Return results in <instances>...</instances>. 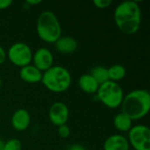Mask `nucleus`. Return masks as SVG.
I'll list each match as a JSON object with an SVG mask.
<instances>
[{
    "label": "nucleus",
    "mask_w": 150,
    "mask_h": 150,
    "mask_svg": "<svg viewBox=\"0 0 150 150\" xmlns=\"http://www.w3.org/2000/svg\"><path fill=\"white\" fill-rule=\"evenodd\" d=\"M112 4V0H94L93 1V4L96 6V8L101 9V10L110 7Z\"/></svg>",
    "instance_id": "nucleus-20"
},
{
    "label": "nucleus",
    "mask_w": 150,
    "mask_h": 150,
    "mask_svg": "<svg viewBox=\"0 0 150 150\" xmlns=\"http://www.w3.org/2000/svg\"><path fill=\"white\" fill-rule=\"evenodd\" d=\"M41 3H42L41 0H26L25 1V4H27L28 7H32V6H34V5H38V4H40Z\"/></svg>",
    "instance_id": "nucleus-23"
},
{
    "label": "nucleus",
    "mask_w": 150,
    "mask_h": 150,
    "mask_svg": "<svg viewBox=\"0 0 150 150\" xmlns=\"http://www.w3.org/2000/svg\"><path fill=\"white\" fill-rule=\"evenodd\" d=\"M113 18L118 29L125 34L137 33L142 25V10L136 1L127 0L120 3L114 10Z\"/></svg>",
    "instance_id": "nucleus-1"
},
{
    "label": "nucleus",
    "mask_w": 150,
    "mask_h": 150,
    "mask_svg": "<svg viewBox=\"0 0 150 150\" xmlns=\"http://www.w3.org/2000/svg\"><path fill=\"white\" fill-rule=\"evenodd\" d=\"M11 124L14 130L22 132L26 130L31 124V115L25 109L16 110L11 119Z\"/></svg>",
    "instance_id": "nucleus-10"
},
{
    "label": "nucleus",
    "mask_w": 150,
    "mask_h": 150,
    "mask_svg": "<svg viewBox=\"0 0 150 150\" xmlns=\"http://www.w3.org/2000/svg\"><path fill=\"white\" fill-rule=\"evenodd\" d=\"M77 84L80 90L86 94H96L99 87V84L90 74L82 75L78 78Z\"/></svg>",
    "instance_id": "nucleus-14"
},
{
    "label": "nucleus",
    "mask_w": 150,
    "mask_h": 150,
    "mask_svg": "<svg viewBox=\"0 0 150 150\" xmlns=\"http://www.w3.org/2000/svg\"><path fill=\"white\" fill-rule=\"evenodd\" d=\"M6 60V51L0 45V65H2Z\"/></svg>",
    "instance_id": "nucleus-22"
},
{
    "label": "nucleus",
    "mask_w": 150,
    "mask_h": 150,
    "mask_svg": "<svg viewBox=\"0 0 150 150\" xmlns=\"http://www.w3.org/2000/svg\"><path fill=\"white\" fill-rule=\"evenodd\" d=\"M1 85H2V78H1V76H0V88H1Z\"/></svg>",
    "instance_id": "nucleus-26"
},
{
    "label": "nucleus",
    "mask_w": 150,
    "mask_h": 150,
    "mask_svg": "<svg viewBox=\"0 0 150 150\" xmlns=\"http://www.w3.org/2000/svg\"><path fill=\"white\" fill-rule=\"evenodd\" d=\"M4 142L0 139V150H3V149H4Z\"/></svg>",
    "instance_id": "nucleus-25"
},
{
    "label": "nucleus",
    "mask_w": 150,
    "mask_h": 150,
    "mask_svg": "<svg viewBox=\"0 0 150 150\" xmlns=\"http://www.w3.org/2000/svg\"><path fill=\"white\" fill-rule=\"evenodd\" d=\"M33 50L25 42H15L13 43L6 52V58L17 67L22 68L32 63Z\"/></svg>",
    "instance_id": "nucleus-6"
},
{
    "label": "nucleus",
    "mask_w": 150,
    "mask_h": 150,
    "mask_svg": "<svg viewBox=\"0 0 150 150\" xmlns=\"http://www.w3.org/2000/svg\"><path fill=\"white\" fill-rule=\"evenodd\" d=\"M32 63L42 73L54 66V55L47 47H40L33 54Z\"/></svg>",
    "instance_id": "nucleus-9"
},
{
    "label": "nucleus",
    "mask_w": 150,
    "mask_h": 150,
    "mask_svg": "<svg viewBox=\"0 0 150 150\" xmlns=\"http://www.w3.org/2000/svg\"><path fill=\"white\" fill-rule=\"evenodd\" d=\"M113 126L119 132L127 133L133 127V120L127 114L120 112L113 118Z\"/></svg>",
    "instance_id": "nucleus-15"
},
{
    "label": "nucleus",
    "mask_w": 150,
    "mask_h": 150,
    "mask_svg": "<svg viewBox=\"0 0 150 150\" xmlns=\"http://www.w3.org/2000/svg\"><path fill=\"white\" fill-rule=\"evenodd\" d=\"M57 133H58V135L61 138H64L65 139V138H68L70 135V128H69V127L67 124H65V125L58 127Z\"/></svg>",
    "instance_id": "nucleus-19"
},
{
    "label": "nucleus",
    "mask_w": 150,
    "mask_h": 150,
    "mask_svg": "<svg viewBox=\"0 0 150 150\" xmlns=\"http://www.w3.org/2000/svg\"><path fill=\"white\" fill-rule=\"evenodd\" d=\"M0 21H1V18H0Z\"/></svg>",
    "instance_id": "nucleus-27"
},
{
    "label": "nucleus",
    "mask_w": 150,
    "mask_h": 150,
    "mask_svg": "<svg viewBox=\"0 0 150 150\" xmlns=\"http://www.w3.org/2000/svg\"><path fill=\"white\" fill-rule=\"evenodd\" d=\"M96 95L97 98L109 109L120 107L125 96L122 87L118 83L110 80L99 85Z\"/></svg>",
    "instance_id": "nucleus-5"
},
{
    "label": "nucleus",
    "mask_w": 150,
    "mask_h": 150,
    "mask_svg": "<svg viewBox=\"0 0 150 150\" xmlns=\"http://www.w3.org/2000/svg\"><path fill=\"white\" fill-rule=\"evenodd\" d=\"M68 150H86V149H85V148H84L83 146H82V145H80V144H73V145H71V146L69 148V149Z\"/></svg>",
    "instance_id": "nucleus-24"
},
{
    "label": "nucleus",
    "mask_w": 150,
    "mask_h": 150,
    "mask_svg": "<svg viewBox=\"0 0 150 150\" xmlns=\"http://www.w3.org/2000/svg\"><path fill=\"white\" fill-rule=\"evenodd\" d=\"M90 75L97 81L100 85L107 81H109L108 76V69L104 66H97L91 70Z\"/></svg>",
    "instance_id": "nucleus-17"
},
{
    "label": "nucleus",
    "mask_w": 150,
    "mask_h": 150,
    "mask_svg": "<svg viewBox=\"0 0 150 150\" xmlns=\"http://www.w3.org/2000/svg\"><path fill=\"white\" fill-rule=\"evenodd\" d=\"M107 69L109 80L115 83H118L119 81L124 79L127 75V69L121 64H113Z\"/></svg>",
    "instance_id": "nucleus-16"
},
{
    "label": "nucleus",
    "mask_w": 150,
    "mask_h": 150,
    "mask_svg": "<svg viewBox=\"0 0 150 150\" xmlns=\"http://www.w3.org/2000/svg\"><path fill=\"white\" fill-rule=\"evenodd\" d=\"M47 90L54 93H62L71 85L70 72L63 66L54 65L42 74L41 82Z\"/></svg>",
    "instance_id": "nucleus-4"
},
{
    "label": "nucleus",
    "mask_w": 150,
    "mask_h": 150,
    "mask_svg": "<svg viewBox=\"0 0 150 150\" xmlns=\"http://www.w3.org/2000/svg\"><path fill=\"white\" fill-rule=\"evenodd\" d=\"M3 150H22V144L18 139L12 138L4 142Z\"/></svg>",
    "instance_id": "nucleus-18"
},
{
    "label": "nucleus",
    "mask_w": 150,
    "mask_h": 150,
    "mask_svg": "<svg viewBox=\"0 0 150 150\" xmlns=\"http://www.w3.org/2000/svg\"><path fill=\"white\" fill-rule=\"evenodd\" d=\"M42 74L43 73L40 71L36 67H34L33 64L22 67L20 68L19 70L20 79L27 83H37L41 82Z\"/></svg>",
    "instance_id": "nucleus-12"
},
{
    "label": "nucleus",
    "mask_w": 150,
    "mask_h": 150,
    "mask_svg": "<svg viewBox=\"0 0 150 150\" xmlns=\"http://www.w3.org/2000/svg\"><path fill=\"white\" fill-rule=\"evenodd\" d=\"M55 49L61 54H72L78 47L77 40L71 36H61L54 43Z\"/></svg>",
    "instance_id": "nucleus-13"
},
{
    "label": "nucleus",
    "mask_w": 150,
    "mask_h": 150,
    "mask_svg": "<svg viewBox=\"0 0 150 150\" xmlns=\"http://www.w3.org/2000/svg\"><path fill=\"white\" fill-rule=\"evenodd\" d=\"M121 112L127 114L133 121L143 119L150 110V93L148 90L137 89L124 96Z\"/></svg>",
    "instance_id": "nucleus-2"
},
{
    "label": "nucleus",
    "mask_w": 150,
    "mask_h": 150,
    "mask_svg": "<svg viewBox=\"0 0 150 150\" xmlns=\"http://www.w3.org/2000/svg\"><path fill=\"white\" fill-rule=\"evenodd\" d=\"M38 37L46 43L54 44L62 36V26L57 16L52 11H43L36 22Z\"/></svg>",
    "instance_id": "nucleus-3"
},
{
    "label": "nucleus",
    "mask_w": 150,
    "mask_h": 150,
    "mask_svg": "<svg viewBox=\"0 0 150 150\" xmlns=\"http://www.w3.org/2000/svg\"><path fill=\"white\" fill-rule=\"evenodd\" d=\"M104 150H129L130 146L126 136L122 134H112L105 139Z\"/></svg>",
    "instance_id": "nucleus-11"
},
{
    "label": "nucleus",
    "mask_w": 150,
    "mask_h": 150,
    "mask_svg": "<svg viewBox=\"0 0 150 150\" xmlns=\"http://www.w3.org/2000/svg\"><path fill=\"white\" fill-rule=\"evenodd\" d=\"M69 117V110L63 102L54 103L48 110V120L55 127L67 124Z\"/></svg>",
    "instance_id": "nucleus-8"
},
{
    "label": "nucleus",
    "mask_w": 150,
    "mask_h": 150,
    "mask_svg": "<svg viewBox=\"0 0 150 150\" xmlns=\"http://www.w3.org/2000/svg\"><path fill=\"white\" fill-rule=\"evenodd\" d=\"M12 4L11 0H0V11L8 9Z\"/></svg>",
    "instance_id": "nucleus-21"
},
{
    "label": "nucleus",
    "mask_w": 150,
    "mask_h": 150,
    "mask_svg": "<svg viewBox=\"0 0 150 150\" xmlns=\"http://www.w3.org/2000/svg\"><path fill=\"white\" fill-rule=\"evenodd\" d=\"M127 133V139L134 150H150V129L148 126H133Z\"/></svg>",
    "instance_id": "nucleus-7"
}]
</instances>
